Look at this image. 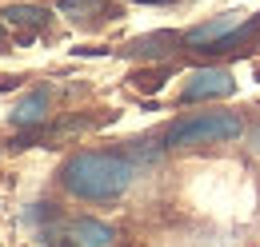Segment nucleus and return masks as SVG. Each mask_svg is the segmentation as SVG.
Masks as SVG:
<instances>
[{"instance_id":"nucleus-1","label":"nucleus","mask_w":260,"mask_h":247,"mask_svg":"<svg viewBox=\"0 0 260 247\" xmlns=\"http://www.w3.org/2000/svg\"><path fill=\"white\" fill-rule=\"evenodd\" d=\"M136 180V163L116 152H76L60 168V184L76 199H116Z\"/></svg>"},{"instance_id":"nucleus-2","label":"nucleus","mask_w":260,"mask_h":247,"mask_svg":"<svg viewBox=\"0 0 260 247\" xmlns=\"http://www.w3.org/2000/svg\"><path fill=\"white\" fill-rule=\"evenodd\" d=\"M244 132V120L236 112H196L168 128V148H192V144H228Z\"/></svg>"},{"instance_id":"nucleus-3","label":"nucleus","mask_w":260,"mask_h":247,"mask_svg":"<svg viewBox=\"0 0 260 247\" xmlns=\"http://www.w3.org/2000/svg\"><path fill=\"white\" fill-rule=\"evenodd\" d=\"M232 92H236V80H232L228 68H200L180 88V100L196 104V100H220V96H232Z\"/></svg>"},{"instance_id":"nucleus-4","label":"nucleus","mask_w":260,"mask_h":247,"mask_svg":"<svg viewBox=\"0 0 260 247\" xmlns=\"http://www.w3.org/2000/svg\"><path fill=\"white\" fill-rule=\"evenodd\" d=\"M244 24V16L240 12H224V16H216V20H208V24H196V28L184 32V44L196 48V52H208L212 44H220L232 28H240Z\"/></svg>"},{"instance_id":"nucleus-5","label":"nucleus","mask_w":260,"mask_h":247,"mask_svg":"<svg viewBox=\"0 0 260 247\" xmlns=\"http://www.w3.org/2000/svg\"><path fill=\"white\" fill-rule=\"evenodd\" d=\"M180 44H184V36H176V32H148V36L132 40L128 48H124V56H140V60H164V56H172Z\"/></svg>"},{"instance_id":"nucleus-6","label":"nucleus","mask_w":260,"mask_h":247,"mask_svg":"<svg viewBox=\"0 0 260 247\" xmlns=\"http://www.w3.org/2000/svg\"><path fill=\"white\" fill-rule=\"evenodd\" d=\"M116 239V231L108 227V223H100V219H76V223H68V243L72 247H112Z\"/></svg>"},{"instance_id":"nucleus-7","label":"nucleus","mask_w":260,"mask_h":247,"mask_svg":"<svg viewBox=\"0 0 260 247\" xmlns=\"http://www.w3.org/2000/svg\"><path fill=\"white\" fill-rule=\"evenodd\" d=\"M44 116H48V92H28L12 108V124L16 128H36V124H44Z\"/></svg>"},{"instance_id":"nucleus-8","label":"nucleus","mask_w":260,"mask_h":247,"mask_svg":"<svg viewBox=\"0 0 260 247\" xmlns=\"http://www.w3.org/2000/svg\"><path fill=\"white\" fill-rule=\"evenodd\" d=\"M0 16H4L12 28H32V32L44 28V24L52 20V12H48V8H40V4H8Z\"/></svg>"},{"instance_id":"nucleus-9","label":"nucleus","mask_w":260,"mask_h":247,"mask_svg":"<svg viewBox=\"0 0 260 247\" xmlns=\"http://www.w3.org/2000/svg\"><path fill=\"white\" fill-rule=\"evenodd\" d=\"M64 16H72V20H92V16H104L108 12V0H60L56 4Z\"/></svg>"},{"instance_id":"nucleus-10","label":"nucleus","mask_w":260,"mask_h":247,"mask_svg":"<svg viewBox=\"0 0 260 247\" xmlns=\"http://www.w3.org/2000/svg\"><path fill=\"white\" fill-rule=\"evenodd\" d=\"M132 4H172V0H132Z\"/></svg>"},{"instance_id":"nucleus-11","label":"nucleus","mask_w":260,"mask_h":247,"mask_svg":"<svg viewBox=\"0 0 260 247\" xmlns=\"http://www.w3.org/2000/svg\"><path fill=\"white\" fill-rule=\"evenodd\" d=\"M252 148H256V152H260V132H256V136H252Z\"/></svg>"},{"instance_id":"nucleus-12","label":"nucleus","mask_w":260,"mask_h":247,"mask_svg":"<svg viewBox=\"0 0 260 247\" xmlns=\"http://www.w3.org/2000/svg\"><path fill=\"white\" fill-rule=\"evenodd\" d=\"M68 247H72V243H68Z\"/></svg>"}]
</instances>
